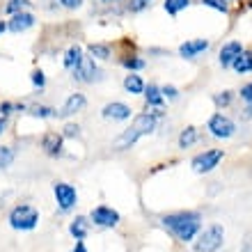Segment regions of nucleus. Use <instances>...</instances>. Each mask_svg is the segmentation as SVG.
<instances>
[{
	"instance_id": "1",
	"label": "nucleus",
	"mask_w": 252,
	"mask_h": 252,
	"mask_svg": "<svg viewBox=\"0 0 252 252\" xmlns=\"http://www.w3.org/2000/svg\"><path fill=\"white\" fill-rule=\"evenodd\" d=\"M154 128H156V113H142V115H138V117L133 120V124L128 126V128H126V131L120 135V138L113 142V149L124 152V149H128V147L135 145L142 135L152 133Z\"/></svg>"
},
{
	"instance_id": "2",
	"label": "nucleus",
	"mask_w": 252,
	"mask_h": 252,
	"mask_svg": "<svg viewBox=\"0 0 252 252\" xmlns=\"http://www.w3.org/2000/svg\"><path fill=\"white\" fill-rule=\"evenodd\" d=\"M163 225L179 241H192L195 234L199 232V213H174V216H165Z\"/></svg>"
},
{
	"instance_id": "3",
	"label": "nucleus",
	"mask_w": 252,
	"mask_h": 252,
	"mask_svg": "<svg viewBox=\"0 0 252 252\" xmlns=\"http://www.w3.org/2000/svg\"><path fill=\"white\" fill-rule=\"evenodd\" d=\"M9 222H12L14 229L30 232V229H34V227H37V222H39V213H37V209H34V206L21 204V206H16V209L12 211Z\"/></svg>"
},
{
	"instance_id": "4",
	"label": "nucleus",
	"mask_w": 252,
	"mask_h": 252,
	"mask_svg": "<svg viewBox=\"0 0 252 252\" xmlns=\"http://www.w3.org/2000/svg\"><path fill=\"white\" fill-rule=\"evenodd\" d=\"M222 239H225L222 225H211V227H206L204 232L199 234L197 243H195V250H197V252H216L220 246H222Z\"/></svg>"
},
{
	"instance_id": "5",
	"label": "nucleus",
	"mask_w": 252,
	"mask_h": 252,
	"mask_svg": "<svg viewBox=\"0 0 252 252\" xmlns=\"http://www.w3.org/2000/svg\"><path fill=\"white\" fill-rule=\"evenodd\" d=\"M222 160V149H211V152H204L192 158V170L197 174H204V172H211L213 167H218V163Z\"/></svg>"
},
{
	"instance_id": "6",
	"label": "nucleus",
	"mask_w": 252,
	"mask_h": 252,
	"mask_svg": "<svg viewBox=\"0 0 252 252\" xmlns=\"http://www.w3.org/2000/svg\"><path fill=\"white\" fill-rule=\"evenodd\" d=\"M73 78L78 80V83H94V78H96V73H99V69H96V64H94V58H87V55H83L78 62V66L76 69H71Z\"/></svg>"
},
{
	"instance_id": "7",
	"label": "nucleus",
	"mask_w": 252,
	"mask_h": 252,
	"mask_svg": "<svg viewBox=\"0 0 252 252\" xmlns=\"http://www.w3.org/2000/svg\"><path fill=\"white\" fill-rule=\"evenodd\" d=\"M209 131H211V135H216V138H232L234 131H236V126H234V122L229 120V117H225V115H213L211 120H209Z\"/></svg>"
},
{
	"instance_id": "8",
	"label": "nucleus",
	"mask_w": 252,
	"mask_h": 252,
	"mask_svg": "<svg viewBox=\"0 0 252 252\" xmlns=\"http://www.w3.org/2000/svg\"><path fill=\"white\" fill-rule=\"evenodd\" d=\"M53 192L62 211H71L73 206H76V188L73 186H69V184H55Z\"/></svg>"
},
{
	"instance_id": "9",
	"label": "nucleus",
	"mask_w": 252,
	"mask_h": 252,
	"mask_svg": "<svg viewBox=\"0 0 252 252\" xmlns=\"http://www.w3.org/2000/svg\"><path fill=\"white\" fill-rule=\"evenodd\" d=\"M92 222L99 227H115L120 222V213L113 211L110 206H96L92 211Z\"/></svg>"
},
{
	"instance_id": "10",
	"label": "nucleus",
	"mask_w": 252,
	"mask_h": 252,
	"mask_svg": "<svg viewBox=\"0 0 252 252\" xmlns=\"http://www.w3.org/2000/svg\"><path fill=\"white\" fill-rule=\"evenodd\" d=\"M34 26V16L30 12H16L12 16V21L7 23V30H12V32H26L28 28Z\"/></svg>"
},
{
	"instance_id": "11",
	"label": "nucleus",
	"mask_w": 252,
	"mask_h": 252,
	"mask_svg": "<svg viewBox=\"0 0 252 252\" xmlns=\"http://www.w3.org/2000/svg\"><path fill=\"white\" fill-rule=\"evenodd\" d=\"M206 48H209V41L206 39H190V41H186V44H181L179 46V55L181 58H186V60H192L195 55L204 53Z\"/></svg>"
},
{
	"instance_id": "12",
	"label": "nucleus",
	"mask_w": 252,
	"mask_h": 252,
	"mask_svg": "<svg viewBox=\"0 0 252 252\" xmlns=\"http://www.w3.org/2000/svg\"><path fill=\"white\" fill-rule=\"evenodd\" d=\"M85 103H87V101H85V96H83V94H71V96L64 101V106H62V110L58 115H60V117H71V115L80 113V110L85 108Z\"/></svg>"
},
{
	"instance_id": "13",
	"label": "nucleus",
	"mask_w": 252,
	"mask_h": 252,
	"mask_svg": "<svg viewBox=\"0 0 252 252\" xmlns=\"http://www.w3.org/2000/svg\"><path fill=\"white\" fill-rule=\"evenodd\" d=\"M103 117L106 120H117V122H122V120H128L131 117V108L126 106V103H108L106 108H103Z\"/></svg>"
},
{
	"instance_id": "14",
	"label": "nucleus",
	"mask_w": 252,
	"mask_h": 252,
	"mask_svg": "<svg viewBox=\"0 0 252 252\" xmlns=\"http://www.w3.org/2000/svg\"><path fill=\"white\" fill-rule=\"evenodd\" d=\"M41 149L48 154V156H58L62 152V135L58 133H46L41 138Z\"/></svg>"
},
{
	"instance_id": "15",
	"label": "nucleus",
	"mask_w": 252,
	"mask_h": 252,
	"mask_svg": "<svg viewBox=\"0 0 252 252\" xmlns=\"http://www.w3.org/2000/svg\"><path fill=\"white\" fill-rule=\"evenodd\" d=\"M243 51V46H241V41H229V44H225L222 46V51H220V64L222 66H232V62L236 60V55Z\"/></svg>"
},
{
	"instance_id": "16",
	"label": "nucleus",
	"mask_w": 252,
	"mask_h": 252,
	"mask_svg": "<svg viewBox=\"0 0 252 252\" xmlns=\"http://www.w3.org/2000/svg\"><path fill=\"white\" fill-rule=\"evenodd\" d=\"M232 66H234V71H239V73L252 71V53H246V51H241V53L236 55V60L232 62Z\"/></svg>"
},
{
	"instance_id": "17",
	"label": "nucleus",
	"mask_w": 252,
	"mask_h": 252,
	"mask_svg": "<svg viewBox=\"0 0 252 252\" xmlns=\"http://www.w3.org/2000/svg\"><path fill=\"white\" fill-rule=\"evenodd\" d=\"M124 90L131 94H142L145 92V83H142V78L140 76H135V73H131V76H126L124 78Z\"/></svg>"
},
{
	"instance_id": "18",
	"label": "nucleus",
	"mask_w": 252,
	"mask_h": 252,
	"mask_svg": "<svg viewBox=\"0 0 252 252\" xmlns=\"http://www.w3.org/2000/svg\"><path fill=\"white\" fill-rule=\"evenodd\" d=\"M145 99H147V103H149V106L160 108L165 96H163V92H160L156 85H149V87H145Z\"/></svg>"
},
{
	"instance_id": "19",
	"label": "nucleus",
	"mask_w": 252,
	"mask_h": 252,
	"mask_svg": "<svg viewBox=\"0 0 252 252\" xmlns=\"http://www.w3.org/2000/svg\"><path fill=\"white\" fill-rule=\"evenodd\" d=\"M80 58H83V48L80 46H71L69 51L64 53V66L71 71V69H76L80 62Z\"/></svg>"
},
{
	"instance_id": "20",
	"label": "nucleus",
	"mask_w": 252,
	"mask_h": 252,
	"mask_svg": "<svg viewBox=\"0 0 252 252\" xmlns=\"http://www.w3.org/2000/svg\"><path fill=\"white\" fill-rule=\"evenodd\" d=\"M197 142V131H195V126H188V128H184L179 135V147L181 149H188L190 145H195Z\"/></svg>"
},
{
	"instance_id": "21",
	"label": "nucleus",
	"mask_w": 252,
	"mask_h": 252,
	"mask_svg": "<svg viewBox=\"0 0 252 252\" xmlns=\"http://www.w3.org/2000/svg\"><path fill=\"white\" fill-rule=\"evenodd\" d=\"M87 229H90V227H87V220L85 218H76L71 222V227H69V232L76 236V241H83V239H85V236H87Z\"/></svg>"
},
{
	"instance_id": "22",
	"label": "nucleus",
	"mask_w": 252,
	"mask_h": 252,
	"mask_svg": "<svg viewBox=\"0 0 252 252\" xmlns=\"http://www.w3.org/2000/svg\"><path fill=\"white\" fill-rule=\"evenodd\" d=\"M87 51H90V55L96 58V60H108V58H110V46H108V44H90Z\"/></svg>"
},
{
	"instance_id": "23",
	"label": "nucleus",
	"mask_w": 252,
	"mask_h": 252,
	"mask_svg": "<svg viewBox=\"0 0 252 252\" xmlns=\"http://www.w3.org/2000/svg\"><path fill=\"white\" fill-rule=\"evenodd\" d=\"M190 5V0H165V12L167 14H179L181 9H186Z\"/></svg>"
},
{
	"instance_id": "24",
	"label": "nucleus",
	"mask_w": 252,
	"mask_h": 252,
	"mask_svg": "<svg viewBox=\"0 0 252 252\" xmlns=\"http://www.w3.org/2000/svg\"><path fill=\"white\" fill-rule=\"evenodd\" d=\"M28 5H30L28 0H9V2H7V5H5V12H7V14H16V12H23V9H26Z\"/></svg>"
},
{
	"instance_id": "25",
	"label": "nucleus",
	"mask_w": 252,
	"mask_h": 252,
	"mask_svg": "<svg viewBox=\"0 0 252 252\" xmlns=\"http://www.w3.org/2000/svg\"><path fill=\"white\" fill-rule=\"evenodd\" d=\"M122 64L126 69H131V71H138V69H145V60H140V58H122Z\"/></svg>"
},
{
	"instance_id": "26",
	"label": "nucleus",
	"mask_w": 252,
	"mask_h": 252,
	"mask_svg": "<svg viewBox=\"0 0 252 252\" xmlns=\"http://www.w3.org/2000/svg\"><path fill=\"white\" fill-rule=\"evenodd\" d=\"M14 160V152L9 149V147H0V170L2 167H9Z\"/></svg>"
},
{
	"instance_id": "27",
	"label": "nucleus",
	"mask_w": 252,
	"mask_h": 252,
	"mask_svg": "<svg viewBox=\"0 0 252 252\" xmlns=\"http://www.w3.org/2000/svg\"><path fill=\"white\" fill-rule=\"evenodd\" d=\"M32 115L34 117H41V120H46V117H55V110L48 106H32Z\"/></svg>"
},
{
	"instance_id": "28",
	"label": "nucleus",
	"mask_w": 252,
	"mask_h": 252,
	"mask_svg": "<svg viewBox=\"0 0 252 252\" xmlns=\"http://www.w3.org/2000/svg\"><path fill=\"white\" fill-rule=\"evenodd\" d=\"M213 101H216V106H229L232 103V92H220V94H216L213 96Z\"/></svg>"
},
{
	"instance_id": "29",
	"label": "nucleus",
	"mask_w": 252,
	"mask_h": 252,
	"mask_svg": "<svg viewBox=\"0 0 252 252\" xmlns=\"http://www.w3.org/2000/svg\"><path fill=\"white\" fill-rule=\"evenodd\" d=\"M14 110H23V103H9V101L0 103V113L2 115H9V113H14Z\"/></svg>"
},
{
	"instance_id": "30",
	"label": "nucleus",
	"mask_w": 252,
	"mask_h": 252,
	"mask_svg": "<svg viewBox=\"0 0 252 252\" xmlns=\"http://www.w3.org/2000/svg\"><path fill=\"white\" fill-rule=\"evenodd\" d=\"M204 5H209V7H213V9H218V12H222V14H227V2H222V0H202Z\"/></svg>"
},
{
	"instance_id": "31",
	"label": "nucleus",
	"mask_w": 252,
	"mask_h": 252,
	"mask_svg": "<svg viewBox=\"0 0 252 252\" xmlns=\"http://www.w3.org/2000/svg\"><path fill=\"white\" fill-rule=\"evenodd\" d=\"M32 83H34V87H44L46 85V78H44V71H41V69H34L32 71Z\"/></svg>"
},
{
	"instance_id": "32",
	"label": "nucleus",
	"mask_w": 252,
	"mask_h": 252,
	"mask_svg": "<svg viewBox=\"0 0 252 252\" xmlns=\"http://www.w3.org/2000/svg\"><path fill=\"white\" fill-rule=\"evenodd\" d=\"M80 126L78 124H66L64 126V138H78Z\"/></svg>"
},
{
	"instance_id": "33",
	"label": "nucleus",
	"mask_w": 252,
	"mask_h": 252,
	"mask_svg": "<svg viewBox=\"0 0 252 252\" xmlns=\"http://www.w3.org/2000/svg\"><path fill=\"white\" fill-rule=\"evenodd\" d=\"M241 99L248 101V103L252 106V83H248L246 87H241Z\"/></svg>"
},
{
	"instance_id": "34",
	"label": "nucleus",
	"mask_w": 252,
	"mask_h": 252,
	"mask_svg": "<svg viewBox=\"0 0 252 252\" xmlns=\"http://www.w3.org/2000/svg\"><path fill=\"white\" fill-rule=\"evenodd\" d=\"M160 92H163V96H167V99H177V96H179L177 87H172V85H165L163 90H160Z\"/></svg>"
},
{
	"instance_id": "35",
	"label": "nucleus",
	"mask_w": 252,
	"mask_h": 252,
	"mask_svg": "<svg viewBox=\"0 0 252 252\" xmlns=\"http://www.w3.org/2000/svg\"><path fill=\"white\" fill-rule=\"evenodd\" d=\"M149 2H152V0H131V9L133 12H140V9H145Z\"/></svg>"
},
{
	"instance_id": "36",
	"label": "nucleus",
	"mask_w": 252,
	"mask_h": 252,
	"mask_svg": "<svg viewBox=\"0 0 252 252\" xmlns=\"http://www.w3.org/2000/svg\"><path fill=\"white\" fill-rule=\"evenodd\" d=\"M60 5L66 7V9H78L83 5V0H60Z\"/></svg>"
},
{
	"instance_id": "37",
	"label": "nucleus",
	"mask_w": 252,
	"mask_h": 252,
	"mask_svg": "<svg viewBox=\"0 0 252 252\" xmlns=\"http://www.w3.org/2000/svg\"><path fill=\"white\" fill-rule=\"evenodd\" d=\"M71 252H87L85 250V243H83V241H78V243H76V248H73Z\"/></svg>"
},
{
	"instance_id": "38",
	"label": "nucleus",
	"mask_w": 252,
	"mask_h": 252,
	"mask_svg": "<svg viewBox=\"0 0 252 252\" xmlns=\"http://www.w3.org/2000/svg\"><path fill=\"white\" fill-rule=\"evenodd\" d=\"M7 128V120H5V115H2V117H0V133L5 131Z\"/></svg>"
},
{
	"instance_id": "39",
	"label": "nucleus",
	"mask_w": 252,
	"mask_h": 252,
	"mask_svg": "<svg viewBox=\"0 0 252 252\" xmlns=\"http://www.w3.org/2000/svg\"><path fill=\"white\" fill-rule=\"evenodd\" d=\"M5 30H7V23H5V21H0V34L5 32Z\"/></svg>"
},
{
	"instance_id": "40",
	"label": "nucleus",
	"mask_w": 252,
	"mask_h": 252,
	"mask_svg": "<svg viewBox=\"0 0 252 252\" xmlns=\"http://www.w3.org/2000/svg\"><path fill=\"white\" fill-rule=\"evenodd\" d=\"M103 2H117V0H103Z\"/></svg>"
}]
</instances>
